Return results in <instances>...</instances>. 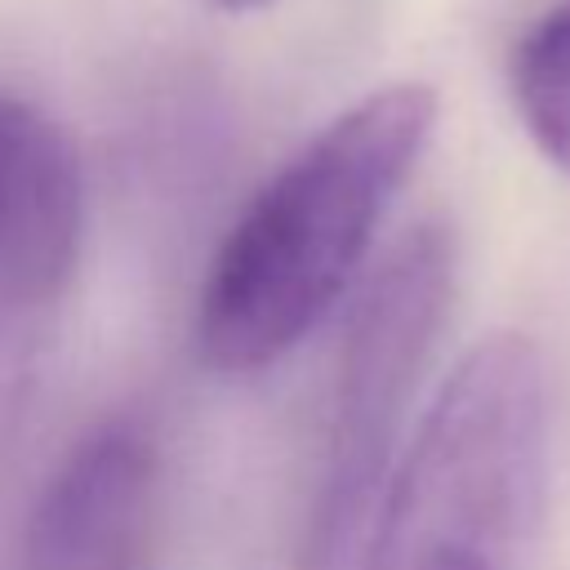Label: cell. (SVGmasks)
<instances>
[{
  "label": "cell",
  "mask_w": 570,
  "mask_h": 570,
  "mask_svg": "<svg viewBox=\"0 0 570 570\" xmlns=\"http://www.w3.org/2000/svg\"><path fill=\"white\" fill-rule=\"evenodd\" d=\"M548 499V374L525 334L463 352L370 521L361 570H521Z\"/></svg>",
  "instance_id": "7a4b0ae2"
},
{
  "label": "cell",
  "mask_w": 570,
  "mask_h": 570,
  "mask_svg": "<svg viewBox=\"0 0 570 570\" xmlns=\"http://www.w3.org/2000/svg\"><path fill=\"white\" fill-rule=\"evenodd\" d=\"M508 89L543 160L570 178V4L543 13L517 40L508 62Z\"/></svg>",
  "instance_id": "8992f818"
},
{
  "label": "cell",
  "mask_w": 570,
  "mask_h": 570,
  "mask_svg": "<svg viewBox=\"0 0 570 570\" xmlns=\"http://www.w3.org/2000/svg\"><path fill=\"white\" fill-rule=\"evenodd\" d=\"M432 129V85L396 80L338 111L258 187L200 285L205 365L254 374L307 338L365 263Z\"/></svg>",
  "instance_id": "6da1fadb"
},
{
  "label": "cell",
  "mask_w": 570,
  "mask_h": 570,
  "mask_svg": "<svg viewBox=\"0 0 570 570\" xmlns=\"http://www.w3.org/2000/svg\"><path fill=\"white\" fill-rule=\"evenodd\" d=\"M454 232L419 223L379 263L352 307L303 530V570H347L392 476L405 410L454 298Z\"/></svg>",
  "instance_id": "3957f363"
},
{
  "label": "cell",
  "mask_w": 570,
  "mask_h": 570,
  "mask_svg": "<svg viewBox=\"0 0 570 570\" xmlns=\"http://www.w3.org/2000/svg\"><path fill=\"white\" fill-rule=\"evenodd\" d=\"M160 450L134 419L85 432L27 508L9 570H151Z\"/></svg>",
  "instance_id": "277c9868"
},
{
  "label": "cell",
  "mask_w": 570,
  "mask_h": 570,
  "mask_svg": "<svg viewBox=\"0 0 570 570\" xmlns=\"http://www.w3.org/2000/svg\"><path fill=\"white\" fill-rule=\"evenodd\" d=\"M85 232L80 160L58 120L0 89V338L53 307Z\"/></svg>",
  "instance_id": "5b68a950"
},
{
  "label": "cell",
  "mask_w": 570,
  "mask_h": 570,
  "mask_svg": "<svg viewBox=\"0 0 570 570\" xmlns=\"http://www.w3.org/2000/svg\"><path fill=\"white\" fill-rule=\"evenodd\" d=\"M209 4L223 9V13H258V9H272L281 0H209Z\"/></svg>",
  "instance_id": "52a82bcc"
}]
</instances>
